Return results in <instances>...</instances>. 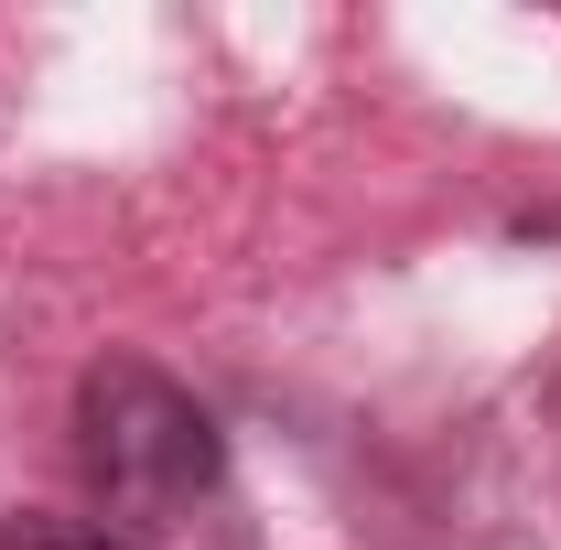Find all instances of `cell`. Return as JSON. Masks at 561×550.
<instances>
[{"mask_svg":"<svg viewBox=\"0 0 561 550\" xmlns=\"http://www.w3.org/2000/svg\"><path fill=\"white\" fill-rule=\"evenodd\" d=\"M76 465L98 485L108 529H162L173 507L216 496L227 475V432L195 389H173L162 367L140 356H108L76 378Z\"/></svg>","mask_w":561,"mask_h":550,"instance_id":"6da1fadb","label":"cell"},{"mask_svg":"<svg viewBox=\"0 0 561 550\" xmlns=\"http://www.w3.org/2000/svg\"><path fill=\"white\" fill-rule=\"evenodd\" d=\"M0 550H140L130 529H108V518H55V507H22V518H0Z\"/></svg>","mask_w":561,"mask_h":550,"instance_id":"7a4b0ae2","label":"cell"}]
</instances>
